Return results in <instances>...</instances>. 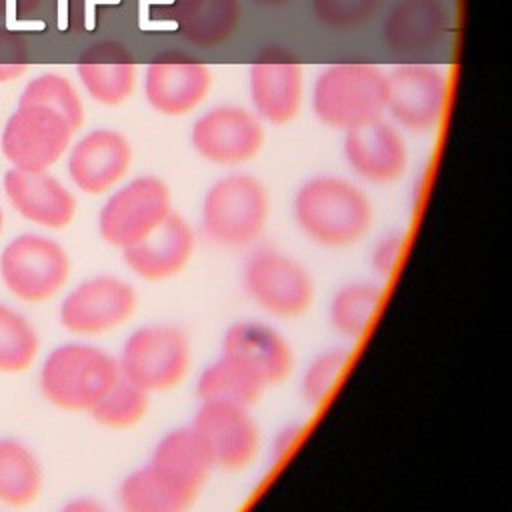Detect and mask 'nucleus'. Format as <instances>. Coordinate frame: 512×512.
<instances>
[{
	"mask_svg": "<svg viewBox=\"0 0 512 512\" xmlns=\"http://www.w3.org/2000/svg\"><path fill=\"white\" fill-rule=\"evenodd\" d=\"M84 122V106L68 78L48 72L28 82L2 132L4 156L22 170H46L66 152Z\"/></svg>",
	"mask_w": 512,
	"mask_h": 512,
	"instance_id": "obj_1",
	"label": "nucleus"
},
{
	"mask_svg": "<svg viewBox=\"0 0 512 512\" xmlns=\"http://www.w3.org/2000/svg\"><path fill=\"white\" fill-rule=\"evenodd\" d=\"M292 214L300 232L324 248L358 244L374 222L368 194L352 180L332 174L308 178L294 194Z\"/></svg>",
	"mask_w": 512,
	"mask_h": 512,
	"instance_id": "obj_2",
	"label": "nucleus"
},
{
	"mask_svg": "<svg viewBox=\"0 0 512 512\" xmlns=\"http://www.w3.org/2000/svg\"><path fill=\"white\" fill-rule=\"evenodd\" d=\"M388 72L370 62L326 66L312 86V112L328 128L348 132L386 112Z\"/></svg>",
	"mask_w": 512,
	"mask_h": 512,
	"instance_id": "obj_3",
	"label": "nucleus"
},
{
	"mask_svg": "<svg viewBox=\"0 0 512 512\" xmlns=\"http://www.w3.org/2000/svg\"><path fill=\"white\" fill-rule=\"evenodd\" d=\"M270 192L262 180L246 172L218 178L204 194L200 224L218 246L246 248L254 244L270 220Z\"/></svg>",
	"mask_w": 512,
	"mask_h": 512,
	"instance_id": "obj_4",
	"label": "nucleus"
},
{
	"mask_svg": "<svg viewBox=\"0 0 512 512\" xmlns=\"http://www.w3.org/2000/svg\"><path fill=\"white\" fill-rule=\"evenodd\" d=\"M118 378V360L106 350L64 344L46 358L40 388L44 398L62 410L90 412Z\"/></svg>",
	"mask_w": 512,
	"mask_h": 512,
	"instance_id": "obj_5",
	"label": "nucleus"
},
{
	"mask_svg": "<svg viewBox=\"0 0 512 512\" xmlns=\"http://www.w3.org/2000/svg\"><path fill=\"white\" fill-rule=\"evenodd\" d=\"M118 372L124 380L152 392L178 388L192 366L188 334L176 324H144L124 342Z\"/></svg>",
	"mask_w": 512,
	"mask_h": 512,
	"instance_id": "obj_6",
	"label": "nucleus"
},
{
	"mask_svg": "<svg viewBox=\"0 0 512 512\" xmlns=\"http://www.w3.org/2000/svg\"><path fill=\"white\" fill-rule=\"evenodd\" d=\"M172 212L170 186L154 174H142L108 196L98 214V230L106 244L126 250L150 236Z\"/></svg>",
	"mask_w": 512,
	"mask_h": 512,
	"instance_id": "obj_7",
	"label": "nucleus"
},
{
	"mask_svg": "<svg viewBox=\"0 0 512 512\" xmlns=\"http://www.w3.org/2000/svg\"><path fill=\"white\" fill-rule=\"evenodd\" d=\"M242 282L252 302L276 318H298L314 302V280L294 256L262 248L244 264Z\"/></svg>",
	"mask_w": 512,
	"mask_h": 512,
	"instance_id": "obj_8",
	"label": "nucleus"
},
{
	"mask_svg": "<svg viewBox=\"0 0 512 512\" xmlns=\"http://www.w3.org/2000/svg\"><path fill=\"white\" fill-rule=\"evenodd\" d=\"M210 468L240 472L260 452V428L246 406L230 402H200L190 426Z\"/></svg>",
	"mask_w": 512,
	"mask_h": 512,
	"instance_id": "obj_9",
	"label": "nucleus"
},
{
	"mask_svg": "<svg viewBox=\"0 0 512 512\" xmlns=\"http://www.w3.org/2000/svg\"><path fill=\"white\" fill-rule=\"evenodd\" d=\"M190 144L208 164L234 168L260 154L264 128L260 118L250 110L222 104L196 118L190 130Z\"/></svg>",
	"mask_w": 512,
	"mask_h": 512,
	"instance_id": "obj_10",
	"label": "nucleus"
},
{
	"mask_svg": "<svg viewBox=\"0 0 512 512\" xmlns=\"http://www.w3.org/2000/svg\"><path fill=\"white\" fill-rule=\"evenodd\" d=\"M0 270L6 286L26 302L52 298L68 280L66 250L44 236L22 234L2 252Z\"/></svg>",
	"mask_w": 512,
	"mask_h": 512,
	"instance_id": "obj_11",
	"label": "nucleus"
},
{
	"mask_svg": "<svg viewBox=\"0 0 512 512\" xmlns=\"http://www.w3.org/2000/svg\"><path fill=\"white\" fill-rule=\"evenodd\" d=\"M448 98L446 76L430 64H400L388 72L386 112L394 126L414 134L434 132Z\"/></svg>",
	"mask_w": 512,
	"mask_h": 512,
	"instance_id": "obj_12",
	"label": "nucleus"
},
{
	"mask_svg": "<svg viewBox=\"0 0 512 512\" xmlns=\"http://www.w3.org/2000/svg\"><path fill=\"white\" fill-rule=\"evenodd\" d=\"M138 308L132 284L116 276H94L78 284L60 306V322L80 336H100L126 324Z\"/></svg>",
	"mask_w": 512,
	"mask_h": 512,
	"instance_id": "obj_13",
	"label": "nucleus"
},
{
	"mask_svg": "<svg viewBox=\"0 0 512 512\" xmlns=\"http://www.w3.org/2000/svg\"><path fill=\"white\" fill-rule=\"evenodd\" d=\"M248 92L260 120L282 126L292 122L304 100V68L280 46H268L252 60Z\"/></svg>",
	"mask_w": 512,
	"mask_h": 512,
	"instance_id": "obj_14",
	"label": "nucleus"
},
{
	"mask_svg": "<svg viewBox=\"0 0 512 512\" xmlns=\"http://www.w3.org/2000/svg\"><path fill=\"white\" fill-rule=\"evenodd\" d=\"M210 88V68L202 60L174 50L154 56L144 72L146 102L162 116L190 114L204 102Z\"/></svg>",
	"mask_w": 512,
	"mask_h": 512,
	"instance_id": "obj_15",
	"label": "nucleus"
},
{
	"mask_svg": "<svg viewBox=\"0 0 512 512\" xmlns=\"http://www.w3.org/2000/svg\"><path fill=\"white\" fill-rule=\"evenodd\" d=\"M222 354L266 388L282 384L294 368L290 342L274 326L256 320L230 324L222 338Z\"/></svg>",
	"mask_w": 512,
	"mask_h": 512,
	"instance_id": "obj_16",
	"label": "nucleus"
},
{
	"mask_svg": "<svg viewBox=\"0 0 512 512\" xmlns=\"http://www.w3.org/2000/svg\"><path fill=\"white\" fill-rule=\"evenodd\" d=\"M344 158L364 182L392 184L406 172L408 148L398 126L382 116L344 132Z\"/></svg>",
	"mask_w": 512,
	"mask_h": 512,
	"instance_id": "obj_17",
	"label": "nucleus"
},
{
	"mask_svg": "<svg viewBox=\"0 0 512 512\" xmlns=\"http://www.w3.org/2000/svg\"><path fill=\"white\" fill-rule=\"evenodd\" d=\"M132 166L128 138L110 128L84 134L70 150L68 174L86 194L98 196L116 188Z\"/></svg>",
	"mask_w": 512,
	"mask_h": 512,
	"instance_id": "obj_18",
	"label": "nucleus"
},
{
	"mask_svg": "<svg viewBox=\"0 0 512 512\" xmlns=\"http://www.w3.org/2000/svg\"><path fill=\"white\" fill-rule=\"evenodd\" d=\"M196 236L190 222L172 212L150 236L122 250L124 264L146 282H162L178 276L192 260Z\"/></svg>",
	"mask_w": 512,
	"mask_h": 512,
	"instance_id": "obj_19",
	"label": "nucleus"
},
{
	"mask_svg": "<svg viewBox=\"0 0 512 512\" xmlns=\"http://www.w3.org/2000/svg\"><path fill=\"white\" fill-rule=\"evenodd\" d=\"M4 190L20 216L46 228H64L76 214L72 192L46 170L14 166L4 174Z\"/></svg>",
	"mask_w": 512,
	"mask_h": 512,
	"instance_id": "obj_20",
	"label": "nucleus"
},
{
	"mask_svg": "<svg viewBox=\"0 0 512 512\" xmlns=\"http://www.w3.org/2000/svg\"><path fill=\"white\" fill-rule=\"evenodd\" d=\"M448 32L444 0H398L382 24V40L398 56L432 52Z\"/></svg>",
	"mask_w": 512,
	"mask_h": 512,
	"instance_id": "obj_21",
	"label": "nucleus"
},
{
	"mask_svg": "<svg viewBox=\"0 0 512 512\" xmlns=\"http://www.w3.org/2000/svg\"><path fill=\"white\" fill-rule=\"evenodd\" d=\"M76 72L90 98L106 106L126 102L136 86V60L116 40H102L86 48L76 62Z\"/></svg>",
	"mask_w": 512,
	"mask_h": 512,
	"instance_id": "obj_22",
	"label": "nucleus"
},
{
	"mask_svg": "<svg viewBox=\"0 0 512 512\" xmlns=\"http://www.w3.org/2000/svg\"><path fill=\"white\" fill-rule=\"evenodd\" d=\"M198 494L176 484L150 462L128 474L118 488V502L126 512H184Z\"/></svg>",
	"mask_w": 512,
	"mask_h": 512,
	"instance_id": "obj_23",
	"label": "nucleus"
},
{
	"mask_svg": "<svg viewBox=\"0 0 512 512\" xmlns=\"http://www.w3.org/2000/svg\"><path fill=\"white\" fill-rule=\"evenodd\" d=\"M150 464L176 484L196 494H200L212 470L190 428L166 432L154 446Z\"/></svg>",
	"mask_w": 512,
	"mask_h": 512,
	"instance_id": "obj_24",
	"label": "nucleus"
},
{
	"mask_svg": "<svg viewBox=\"0 0 512 512\" xmlns=\"http://www.w3.org/2000/svg\"><path fill=\"white\" fill-rule=\"evenodd\" d=\"M382 296L384 290L376 282L360 280L344 284L330 300V326L346 340H360L370 328Z\"/></svg>",
	"mask_w": 512,
	"mask_h": 512,
	"instance_id": "obj_25",
	"label": "nucleus"
},
{
	"mask_svg": "<svg viewBox=\"0 0 512 512\" xmlns=\"http://www.w3.org/2000/svg\"><path fill=\"white\" fill-rule=\"evenodd\" d=\"M264 390L266 386L262 382L224 354L208 364L196 380L200 402H230L250 408L260 400Z\"/></svg>",
	"mask_w": 512,
	"mask_h": 512,
	"instance_id": "obj_26",
	"label": "nucleus"
},
{
	"mask_svg": "<svg viewBox=\"0 0 512 512\" xmlns=\"http://www.w3.org/2000/svg\"><path fill=\"white\" fill-rule=\"evenodd\" d=\"M240 20V0H202L186 20L176 24V32L192 46L218 48L234 36Z\"/></svg>",
	"mask_w": 512,
	"mask_h": 512,
	"instance_id": "obj_27",
	"label": "nucleus"
},
{
	"mask_svg": "<svg viewBox=\"0 0 512 512\" xmlns=\"http://www.w3.org/2000/svg\"><path fill=\"white\" fill-rule=\"evenodd\" d=\"M42 486L36 458L14 440H0V502L24 506L32 502Z\"/></svg>",
	"mask_w": 512,
	"mask_h": 512,
	"instance_id": "obj_28",
	"label": "nucleus"
},
{
	"mask_svg": "<svg viewBox=\"0 0 512 512\" xmlns=\"http://www.w3.org/2000/svg\"><path fill=\"white\" fill-rule=\"evenodd\" d=\"M148 392L122 376L108 388V392L90 408L94 422L110 430H126L140 424L150 408Z\"/></svg>",
	"mask_w": 512,
	"mask_h": 512,
	"instance_id": "obj_29",
	"label": "nucleus"
},
{
	"mask_svg": "<svg viewBox=\"0 0 512 512\" xmlns=\"http://www.w3.org/2000/svg\"><path fill=\"white\" fill-rule=\"evenodd\" d=\"M36 352L38 336L34 328L20 314L0 304V370H26Z\"/></svg>",
	"mask_w": 512,
	"mask_h": 512,
	"instance_id": "obj_30",
	"label": "nucleus"
},
{
	"mask_svg": "<svg viewBox=\"0 0 512 512\" xmlns=\"http://www.w3.org/2000/svg\"><path fill=\"white\" fill-rule=\"evenodd\" d=\"M350 360L348 348H328L320 352L302 374V398L308 406L318 408L326 402L334 386L338 384L340 374L344 372Z\"/></svg>",
	"mask_w": 512,
	"mask_h": 512,
	"instance_id": "obj_31",
	"label": "nucleus"
},
{
	"mask_svg": "<svg viewBox=\"0 0 512 512\" xmlns=\"http://www.w3.org/2000/svg\"><path fill=\"white\" fill-rule=\"evenodd\" d=\"M384 0H312L314 18L338 32L354 30L370 22Z\"/></svg>",
	"mask_w": 512,
	"mask_h": 512,
	"instance_id": "obj_32",
	"label": "nucleus"
},
{
	"mask_svg": "<svg viewBox=\"0 0 512 512\" xmlns=\"http://www.w3.org/2000/svg\"><path fill=\"white\" fill-rule=\"evenodd\" d=\"M28 68L24 38L8 26H0V82L14 80Z\"/></svg>",
	"mask_w": 512,
	"mask_h": 512,
	"instance_id": "obj_33",
	"label": "nucleus"
},
{
	"mask_svg": "<svg viewBox=\"0 0 512 512\" xmlns=\"http://www.w3.org/2000/svg\"><path fill=\"white\" fill-rule=\"evenodd\" d=\"M402 252H404V234L400 232L384 234L372 248V256H370L372 270L378 276L388 278L400 264Z\"/></svg>",
	"mask_w": 512,
	"mask_h": 512,
	"instance_id": "obj_34",
	"label": "nucleus"
},
{
	"mask_svg": "<svg viewBox=\"0 0 512 512\" xmlns=\"http://www.w3.org/2000/svg\"><path fill=\"white\" fill-rule=\"evenodd\" d=\"M202 0H148V14L154 20L180 24L186 20Z\"/></svg>",
	"mask_w": 512,
	"mask_h": 512,
	"instance_id": "obj_35",
	"label": "nucleus"
},
{
	"mask_svg": "<svg viewBox=\"0 0 512 512\" xmlns=\"http://www.w3.org/2000/svg\"><path fill=\"white\" fill-rule=\"evenodd\" d=\"M100 0H66V16L74 30H84L94 26L96 8Z\"/></svg>",
	"mask_w": 512,
	"mask_h": 512,
	"instance_id": "obj_36",
	"label": "nucleus"
},
{
	"mask_svg": "<svg viewBox=\"0 0 512 512\" xmlns=\"http://www.w3.org/2000/svg\"><path fill=\"white\" fill-rule=\"evenodd\" d=\"M42 0H0V16H4L10 22H16L20 18H28L38 10Z\"/></svg>",
	"mask_w": 512,
	"mask_h": 512,
	"instance_id": "obj_37",
	"label": "nucleus"
},
{
	"mask_svg": "<svg viewBox=\"0 0 512 512\" xmlns=\"http://www.w3.org/2000/svg\"><path fill=\"white\" fill-rule=\"evenodd\" d=\"M300 432H302V426H298V424H290V426H284L282 430H278V434H276V438L272 442V456H274V460H282L292 450V446L296 444Z\"/></svg>",
	"mask_w": 512,
	"mask_h": 512,
	"instance_id": "obj_38",
	"label": "nucleus"
},
{
	"mask_svg": "<svg viewBox=\"0 0 512 512\" xmlns=\"http://www.w3.org/2000/svg\"><path fill=\"white\" fill-rule=\"evenodd\" d=\"M252 2L258 6H266V8H278V6H286L294 0H252Z\"/></svg>",
	"mask_w": 512,
	"mask_h": 512,
	"instance_id": "obj_39",
	"label": "nucleus"
},
{
	"mask_svg": "<svg viewBox=\"0 0 512 512\" xmlns=\"http://www.w3.org/2000/svg\"><path fill=\"white\" fill-rule=\"evenodd\" d=\"M68 508H70V510H100V506H98L96 502H86V500L74 502V504H70Z\"/></svg>",
	"mask_w": 512,
	"mask_h": 512,
	"instance_id": "obj_40",
	"label": "nucleus"
},
{
	"mask_svg": "<svg viewBox=\"0 0 512 512\" xmlns=\"http://www.w3.org/2000/svg\"><path fill=\"white\" fill-rule=\"evenodd\" d=\"M0 228H2V210H0Z\"/></svg>",
	"mask_w": 512,
	"mask_h": 512,
	"instance_id": "obj_41",
	"label": "nucleus"
}]
</instances>
